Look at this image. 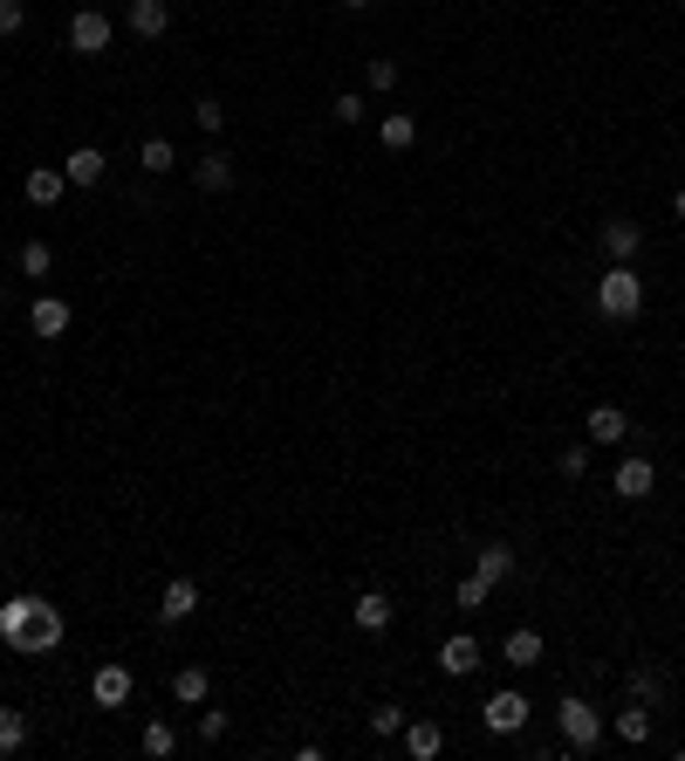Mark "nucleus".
<instances>
[{"label": "nucleus", "instance_id": "obj_1", "mask_svg": "<svg viewBox=\"0 0 685 761\" xmlns=\"http://www.w3.org/2000/svg\"><path fill=\"white\" fill-rule=\"evenodd\" d=\"M0 639H8L14 658H48V652H62L69 639V618H62V604H48L35 590H21L0 604Z\"/></svg>", "mask_w": 685, "mask_h": 761}, {"label": "nucleus", "instance_id": "obj_2", "mask_svg": "<svg viewBox=\"0 0 685 761\" xmlns=\"http://www.w3.org/2000/svg\"><path fill=\"white\" fill-rule=\"evenodd\" d=\"M597 309L611 316V323H638L645 316V274L630 268V261H611L597 274Z\"/></svg>", "mask_w": 685, "mask_h": 761}, {"label": "nucleus", "instance_id": "obj_3", "mask_svg": "<svg viewBox=\"0 0 685 761\" xmlns=\"http://www.w3.org/2000/svg\"><path fill=\"white\" fill-rule=\"evenodd\" d=\"M555 727H563V748L569 754H597L603 748V714H597V700H582V693L555 700Z\"/></svg>", "mask_w": 685, "mask_h": 761}, {"label": "nucleus", "instance_id": "obj_4", "mask_svg": "<svg viewBox=\"0 0 685 761\" xmlns=\"http://www.w3.org/2000/svg\"><path fill=\"white\" fill-rule=\"evenodd\" d=\"M110 42H117V21L104 8H75L69 14V48H75V56H104Z\"/></svg>", "mask_w": 685, "mask_h": 761}, {"label": "nucleus", "instance_id": "obj_5", "mask_svg": "<svg viewBox=\"0 0 685 761\" xmlns=\"http://www.w3.org/2000/svg\"><path fill=\"white\" fill-rule=\"evenodd\" d=\"M528 714H535V706H528V693L500 687V693H487V706H480V727H487V734H521Z\"/></svg>", "mask_w": 685, "mask_h": 761}, {"label": "nucleus", "instance_id": "obj_6", "mask_svg": "<svg viewBox=\"0 0 685 761\" xmlns=\"http://www.w3.org/2000/svg\"><path fill=\"white\" fill-rule=\"evenodd\" d=\"M131 693H138V672H131V666H117V658L90 672V700H96V706H123Z\"/></svg>", "mask_w": 685, "mask_h": 761}, {"label": "nucleus", "instance_id": "obj_7", "mask_svg": "<svg viewBox=\"0 0 685 761\" xmlns=\"http://www.w3.org/2000/svg\"><path fill=\"white\" fill-rule=\"evenodd\" d=\"M123 28L138 42H158L172 28V0H131V8H123Z\"/></svg>", "mask_w": 685, "mask_h": 761}, {"label": "nucleus", "instance_id": "obj_8", "mask_svg": "<svg viewBox=\"0 0 685 761\" xmlns=\"http://www.w3.org/2000/svg\"><path fill=\"white\" fill-rule=\"evenodd\" d=\"M439 672L446 679H473L480 672V639H473V631H452V639L439 645Z\"/></svg>", "mask_w": 685, "mask_h": 761}, {"label": "nucleus", "instance_id": "obj_9", "mask_svg": "<svg viewBox=\"0 0 685 761\" xmlns=\"http://www.w3.org/2000/svg\"><path fill=\"white\" fill-rule=\"evenodd\" d=\"M597 241H603V254H611V261H638V254H645V226L617 213V220H603Z\"/></svg>", "mask_w": 685, "mask_h": 761}, {"label": "nucleus", "instance_id": "obj_10", "mask_svg": "<svg viewBox=\"0 0 685 761\" xmlns=\"http://www.w3.org/2000/svg\"><path fill=\"white\" fill-rule=\"evenodd\" d=\"M651 488H658V467L645 460V453L617 460V501H651Z\"/></svg>", "mask_w": 685, "mask_h": 761}, {"label": "nucleus", "instance_id": "obj_11", "mask_svg": "<svg viewBox=\"0 0 685 761\" xmlns=\"http://www.w3.org/2000/svg\"><path fill=\"white\" fill-rule=\"evenodd\" d=\"M624 693L638 700V706H651V714H658V706H665V693H672V687H665V672H658L651 658H645V666H630V672H624Z\"/></svg>", "mask_w": 685, "mask_h": 761}, {"label": "nucleus", "instance_id": "obj_12", "mask_svg": "<svg viewBox=\"0 0 685 761\" xmlns=\"http://www.w3.org/2000/svg\"><path fill=\"white\" fill-rule=\"evenodd\" d=\"M28 329H35L42 343L69 337V302H62V295H35V309H28Z\"/></svg>", "mask_w": 685, "mask_h": 761}, {"label": "nucleus", "instance_id": "obj_13", "mask_svg": "<svg viewBox=\"0 0 685 761\" xmlns=\"http://www.w3.org/2000/svg\"><path fill=\"white\" fill-rule=\"evenodd\" d=\"M582 433H590V446H617V440H630V419L617 412V405H590Z\"/></svg>", "mask_w": 685, "mask_h": 761}, {"label": "nucleus", "instance_id": "obj_14", "mask_svg": "<svg viewBox=\"0 0 685 761\" xmlns=\"http://www.w3.org/2000/svg\"><path fill=\"white\" fill-rule=\"evenodd\" d=\"M192 611H199V583H192V576H172L165 597H158V618H165V624H186Z\"/></svg>", "mask_w": 685, "mask_h": 761}, {"label": "nucleus", "instance_id": "obj_15", "mask_svg": "<svg viewBox=\"0 0 685 761\" xmlns=\"http://www.w3.org/2000/svg\"><path fill=\"white\" fill-rule=\"evenodd\" d=\"M404 754L412 761H439L446 754V727L439 721H404Z\"/></svg>", "mask_w": 685, "mask_h": 761}, {"label": "nucleus", "instance_id": "obj_16", "mask_svg": "<svg viewBox=\"0 0 685 761\" xmlns=\"http://www.w3.org/2000/svg\"><path fill=\"white\" fill-rule=\"evenodd\" d=\"M104 172H110L104 151H96V144H75L69 165H62V179H69V186H104Z\"/></svg>", "mask_w": 685, "mask_h": 761}, {"label": "nucleus", "instance_id": "obj_17", "mask_svg": "<svg viewBox=\"0 0 685 761\" xmlns=\"http://www.w3.org/2000/svg\"><path fill=\"white\" fill-rule=\"evenodd\" d=\"M192 186H199V192H226V186H234V151H220V144H213L206 159L192 165Z\"/></svg>", "mask_w": 685, "mask_h": 761}, {"label": "nucleus", "instance_id": "obj_18", "mask_svg": "<svg viewBox=\"0 0 685 761\" xmlns=\"http://www.w3.org/2000/svg\"><path fill=\"white\" fill-rule=\"evenodd\" d=\"M21 192H28V207H56L69 192V179H62V165H35L28 179H21Z\"/></svg>", "mask_w": 685, "mask_h": 761}, {"label": "nucleus", "instance_id": "obj_19", "mask_svg": "<svg viewBox=\"0 0 685 761\" xmlns=\"http://www.w3.org/2000/svg\"><path fill=\"white\" fill-rule=\"evenodd\" d=\"M507 666H515V672H528V666H542V631L535 624H521V631H507Z\"/></svg>", "mask_w": 685, "mask_h": 761}, {"label": "nucleus", "instance_id": "obj_20", "mask_svg": "<svg viewBox=\"0 0 685 761\" xmlns=\"http://www.w3.org/2000/svg\"><path fill=\"white\" fill-rule=\"evenodd\" d=\"M473 570H480V576H487V583H494V590H500V583H507V576H515V549H507V542H480V555H473Z\"/></svg>", "mask_w": 685, "mask_h": 761}, {"label": "nucleus", "instance_id": "obj_21", "mask_svg": "<svg viewBox=\"0 0 685 761\" xmlns=\"http://www.w3.org/2000/svg\"><path fill=\"white\" fill-rule=\"evenodd\" d=\"M206 693H213L206 666H179V672H172V700H179V706H206Z\"/></svg>", "mask_w": 685, "mask_h": 761}, {"label": "nucleus", "instance_id": "obj_22", "mask_svg": "<svg viewBox=\"0 0 685 761\" xmlns=\"http://www.w3.org/2000/svg\"><path fill=\"white\" fill-rule=\"evenodd\" d=\"M377 138H385V151H412L418 144V117L412 110H391L385 124H377Z\"/></svg>", "mask_w": 685, "mask_h": 761}, {"label": "nucleus", "instance_id": "obj_23", "mask_svg": "<svg viewBox=\"0 0 685 761\" xmlns=\"http://www.w3.org/2000/svg\"><path fill=\"white\" fill-rule=\"evenodd\" d=\"M350 618H357V631H385L391 624V597L385 590H364L357 604H350Z\"/></svg>", "mask_w": 685, "mask_h": 761}, {"label": "nucleus", "instance_id": "obj_24", "mask_svg": "<svg viewBox=\"0 0 685 761\" xmlns=\"http://www.w3.org/2000/svg\"><path fill=\"white\" fill-rule=\"evenodd\" d=\"M617 741L624 748H645L651 741V706H638V700L624 706V714H617Z\"/></svg>", "mask_w": 685, "mask_h": 761}, {"label": "nucleus", "instance_id": "obj_25", "mask_svg": "<svg viewBox=\"0 0 685 761\" xmlns=\"http://www.w3.org/2000/svg\"><path fill=\"white\" fill-rule=\"evenodd\" d=\"M138 748H144L151 761H172V754H179V734H172V721H144V734H138Z\"/></svg>", "mask_w": 685, "mask_h": 761}, {"label": "nucleus", "instance_id": "obj_26", "mask_svg": "<svg viewBox=\"0 0 685 761\" xmlns=\"http://www.w3.org/2000/svg\"><path fill=\"white\" fill-rule=\"evenodd\" d=\"M487 597H494V583L487 576H460V583H452V604H460V611H487Z\"/></svg>", "mask_w": 685, "mask_h": 761}, {"label": "nucleus", "instance_id": "obj_27", "mask_svg": "<svg viewBox=\"0 0 685 761\" xmlns=\"http://www.w3.org/2000/svg\"><path fill=\"white\" fill-rule=\"evenodd\" d=\"M138 165L144 172H172V165H179V151H172V138H144L138 144Z\"/></svg>", "mask_w": 685, "mask_h": 761}, {"label": "nucleus", "instance_id": "obj_28", "mask_svg": "<svg viewBox=\"0 0 685 761\" xmlns=\"http://www.w3.org/2000/svg\"><path fill=\"white\" fill-rule=\"evenodd\" d=\"M21 748H28V721L14 706H0V754H21Z\"/></svg>", "mask_w": 685, "mask_h": 761}, {"label": "nucleus", "instance_id": "obj_29", "mask_svg": "<svg viewBox=\"0 0 685 761\" xmlns=\"http://www.w3.org/2000/svg\"><path fill=\"white\" fill-rule=\"evenodd\" d=\"M364 90L391 96V90H398V62H391V56H370V62H364Z\"/></svg>", "mask_w": 685, "mask_h": 761}, {"label": "nucleus", "instance_id": "obj_30", "mask_svg": "<svg viewBox=\"0 0 685 761\" xmlns=\"http://www.w3.org/2000/svg\"><path fill=\"white\" fill-rule=\"evenodd\" d=\"M48 268H56V247H48V241H28V247H21V274H28V282H42Z\"/></svg>", "mask_w": 685, "mask_h": 761}, {"label": "nucleus", "instance_id": "obj_31", "mask_svg": "<svg viewBox=\"0 0 685 761\" xmlns=\"http://www.w3.org/2000/svg\"><path fill=\"white\" fill-rule=\"evenodd\" d=\"M192 124H199V131H226V104H220V96H199V104H192Z\"/></svg>", "mask_w": 685, "mask_h": 761}, {"label": "nucleus", "instance_id": "obj_32", "mask_svg": "<svg viewBox=\"0 0 685 761\" xmlns=\"http://www.w3.org/2000/svg\"><path fill=\"white\" fill-rule=\"evenodd\" d=\"M370 734H377V741H391V734H404V714H398L391 700H385V706H370Z\"/></svg>", "mask_w": 685, "mask_h": 761}, {"label": "nucleus", "instance_id": "obj_33", "mask_svg": "<svg viewBox=\"0 0 685 761\" xmlns=\"http://www.w3.org/2000/svg\"><path fill=\"white\" fill-rule=\"evenodd\" d=\"M21 28H28V8H21V0H0V42H14Z\"/></svg>", "mask_w": 685, "mask_h": 761}, {"label": "nucleus", "instance_id": "obj_34", "mask_svg": "<svg viewBox=\"0 0 685 761\" xmlns=\"http://www.w3.org/2000/svg\"><path fill=\"white\" fill-rule=\"evenodd\" d=\"M555 467H563V480H582V473H590V440H582V446H563V460H555Z\"/></svg>", "mask_w": 685, "mask_h": 761}, {"label": "nucleus", "instance_id": "obj_35", "mask_svg": "<svg viewBox=\"0 0 685 761\" xmlns=\"http://www.w3.org/2000/svg\"><path fill=\"white\" fill-rule=\"evenodd\" d=\"M199 741H226V706H199Z\"/></svg>", "mask_w": 685, "mask_h": 761}, {"label": "nucleus", "instance_id": "obj_36", "mask_svg": "<svg viewBox=\"0 0 685 761\" xmlns=\"http://www.w3.org/2000/svg\"><path fill=\"white\" fill-rule=\"evenodd\" d=\"M364 117H370V104H364L357 90H343V96H336V124H364Z\"/></svg>", "mask_w": 685, "mask_h": 761}, {"label": "nucleus", "instance_id": "obj_37", "mask_svg": "<svg viewBox=\"0 0 685 761\" xmlns=\"http://www.w3.org/2000/svg\"><path fill=\"white\" fill-rule=\"evenodd\" d=\"M672 213H678V226H685V192H672Z\"/></svg>", "mask_w": 685, "mask_h": 761}, {"label": "nucleus", "instance_id": "obj_38", "mask_svg": "<svg viewBox=\"0 0 685 761\" xmlns=\"http://www.w3.org/2000/svg\"><path fill=\"white\" fill-rule=\"evenodd\" d=\"M343 8H350V14H364V8H370V0H343Z\"/></svg>", "mask_w": 685, "mask_h": 761}, {"label": "nucleus", "instance_id": "obj_39", "mask_svg": "<svg viewBox=\"0 0 685 761\" xmlns=\"http://www.w3.org/2000/svg\"><path fill=\"white\" fill-rule=\"evenodd\" d=\"M0 316H8V295H0Z\"/></svg>", "mask_w": 685, "mask_h": 761}, {"label": "nucleus", "instance_id": "obj_40", "mask_svg": "<svg viewBox=\"0 0 685 761\" xmlns=\"http://www.w3.org/2000/svg\"><path fill=\"white\" fill-rule=\"evenodd\" d=\"M0 645H8V639H0Z\"/></svg>", "mask_w": 685, "mask_h": 761}]
</instances>
